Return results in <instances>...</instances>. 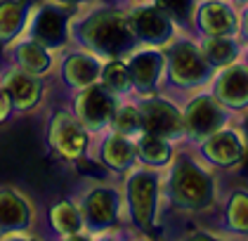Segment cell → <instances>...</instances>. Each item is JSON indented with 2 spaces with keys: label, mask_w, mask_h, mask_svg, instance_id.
<instances>
[{
  "label": "cell",
  "mask_w": 248,
  "mask_h": 241,
  "mask_svg": "<svg viewBox=\"0 0 248 241\" xmlns=\"http://www.w3.org/2000/svg\"><path fill=\"white\" fill-rule=\"evenodd\" d=\"M137 109H140V118H142V132L158 135L163 140H180V137H185L182 113H180L177 107H172L170 102L158 99V97H149Z\"/></svg>",
  "instance_id": "8"
},
{
  "label": "cell",
  "mask_w": 248,
  "mask_h": 241,
  "mask_svg": "<svg viewBox=\"0 0 248 241\" xmlns=\"http://www.w3.org/2000/svg\"><path fill=\"white\" fill-rule=\"evenodd\" d=\"M111 130L128 135V137H137L142 132V118H140V109L133 104H116V112L111 116Z\"/></svg>",
  "instance_id": "26"
},
{
  "label": "cell",
  "mask_w": 248,
  "mask_h": 241,
  "mask_svg": "<svg viewBox=\"0 0 248 241\" xmlns=\"http://www.w3.org/2000/svg\"><path fill=\"white\" fill-rule=\"evenodd\" d=\"M227 227L236 234H248V192H234L229 196Z\"/></svg>",
  "instance_id": "27"
},
{
  "label": "cell",
  "mask_w": 248,
  "mask_h": 241,
  "mask_svg": "<svg viewBox=\"0 0 248 241\" xmlns=\"http://www.w3.org/2000/svg\"><path fill=\"white\" fill-rule=\"evenodd\" d=\"M26 7L21 0H2L0 2V43H10L24 26Z\"/></svg>",
  "instance_id": "24"
},
{
  "label": "cell",
  "mask_w": 248,
  "mask_h": 241,
  "mask_svg": "<svg viewBox=\"0 0 248 241\" xmlns=\"http://www.w3.org/2000/svg\"><path fill=\"white\" fill-rule=\"evenodd\" d=\"M201 52L213 69H222L239 57V45L232 36H208L201 45Z\"/></svg>",
  "instance_id": "23"
},
{
  "label": "cell",
  "mask_w": 248,
  "mask_h": 241,
  "mask_svg": "<svg viewBox=\"0 0 248 241\" xmlns=\"http://www.w3.org/2000/svg\"><path fill=\"white\" fill-rule=\"evenodd\" d=\"M10 99H12V107H17L21 112L36 107L40 99V80L36 78V74H29L24 69H15L5 76V85H2Z\"/></svg>",
  "instance_id": "17"
},
{
  "label": "cell",
  "mask_w": 248,
  "mask_h": 241,
  "mask_svg": "<svg viewBox=\"0 0 248 241\" xmlns=\"http://www.w3.org/2000/svg\"><path fill=\"white\" fill-rule=\"evenodd\" d=\"M201 154L203 159L220 168H232L241 163L244 154H246V137L234 128H222L210 132L208 137L201 140Z\"/></svg>",
  "instance_id": "10"
},
{
  "label": "cell",
  "mask_w": 248,
  "mask_h": 241,
  "mask_svg": "<svg viewBox=\"0 0 248 241\" xmlns=\"http://www.w3.org/2000/svg\"><path fill=\"white\" fill-rule=\"evenodd\" d=\"M102 74V62L95 55H85V52H74L64 59L62 64V76L69 85L74 88H88L99 80Z\"/></svg>",
  "instance_id": "18"
},
{
  "label": "cell",
  "mask_w": 248,
  "mask_h": 241,
  "mask_svg": "<svg viewBox=\"0 0 248 241\" xmlns=\"http://www.w3.org/2000/svg\"><path fill=\"white\" fill-rule=\"evenodd\" d=\"M83 225L90 229H109L118 220V194L107 185H95L85 192L80 206Z\"/></svg>",
  "instance_id": "11"
},
{
  "label": "cell",
  "mask_w": 248,
  "mask_h": 241,
  "mask_svg": "<svg viewBox=\"0 0 248 241\" xmlns=\"http://www.w3.org/2000/svg\"><path fill=\"white\" fill-rule=\"evenodd\" d=\"M31 223V206L15 189H0V234L24 229Z\"/></svg>",
  "instance_id": "19"
},
{
  "label": "cell",
  "mask_w": 248,
  "mask_h": 241,
  "mask_svg": "<svg viewBox=\"0 0 248 241\" xmlns=\"http://www.w3.org/2000/svg\"><path fill=\"white\" fill-rule=\"evenodd\" d=\"M57 2H69V5H76V2H85V0H57Z\"/></svg>",
  "instance_id": "31"
},
{
  "label": "cell",
  "mask_w": 248,
  "mask_h": 241,
  "mask_svg": "<svg viewBox=\"0 0 248 241\" xmlns=\"http://www.w3.org/2000/svg\"><path fill=\"white\" fill-rule=\"evenodd\" d=\"M128 17L130 31L135 40L144 45H166L172 38V19L158 7V5H147V7H135Z\"/></svg>",
  "instance_id": "9"
},
{
  "label": "cell",
  "mask_w": 248,
  "mask_h": 241,
  "mask_svg": "<svg viewBox=\"0 0 248 241\" xmlns=\"http://www.w3.org/2000/svg\"><path fill=\"white\" fill-rule=\"evenodd\" d=\"M66 12L59 5H45L31 21V36L45 48H57L66 40Z\"/></svg>",
  "instance_id": "13"
},
{
  "label": "cell",
  "mask_w": 248,
  "mask_h": 241,
  "mask_svg": "<svg viewBox=\"0 0 248 241\" xmlns=\"http://www.w3.org/2000/svg\"><path fill=\"white\" fill-rule=\"evenodd\" d=\"M156 5L172 19V24H189L194 0H156Z\"/></svg>",
  "instance_id": "28"
},
{
  "label": "cell",
  "mask_w": 248,
  "mask_h": 241,
  "mask_svg": "<svg viewBox=\"0 0 248 241\" xmlns=\"http://www.w3.org/2000/svg\"><path fill=\"white\" fill-rule=\"evenodd\" d=\"M102 85L114 95H125L133 88V80H130V71H128V64H123L121 59H111L109 64H102Z\"/></svg>",
  "instance_id": "25"
},
{
  "label": "cell",
  "mask_w": 248,
  "mask_h": 241,
  "mask_svg": "<svg viewBox=\"0 0 248 241\" xmlns=\"http://www.w3.org/2000/svg\"><path fill=\"white\" fill-rule=\"evenodd\" d=\"M15 57H17L19 69L29 71V74H45L52 66V57L47 52V48L40 45L38 40H33V38L21 40L19 45L15 48Z\"/></svg>",
  "instance_id": "21"
},
{
  "label": "cell",
  "mask_w": 248,
  "mask_h": 241,
  "mask_svg": "<svg viewBox=\"0 0 248 241\" xmlns=\"http://www.w3.org/2000/svg\"><path fill=\"white\" fill-rule=\"evenodd\" d=\"M168 199L180 210H206L215 199L213 175L196 161L180 156L168 177Z\"/></svg>",
  "instance_id": "2"
},
{
  "label": "cell",
  "mask_w": 248,
  "mask_h": 241,
  "mask_svg": "<svg viewBox=\"0 0 248 241\" xmlns=\"http://www.w3.org/2000/svg\"><path fill=\"white\" fill-rule=\"evenodd\" d=\"M135 151L137 156L149 163V166H168L172 161V145L170 140H163L158 135H149V132H140L135 140Z\"/></svg>",
  "instance_id": "20"
},
{
  "label": "cell",
  "mask_w": 248,
  "mask_h": 241,
  "mask_svg": "<svg viewBox=\"0 0 248 241\" xmlns=\"http://www.w3.org/2000/svg\"><path fill=\"white\" fill-rule=\"evenodd\" d=\"M158 192L161 182L154 170H137L130 173L125 182V201L130 210V220L140 229H152L158 208Z\"/></svg>",
  "instance_id": "3"
},
{
  "label": "cell",
  "mask_w": 248,
  "mask_h": 241,
  "mask_svg": "<svg viewBox=\"0 0 248 241\" xmlns=\"http://www.w3.org/2000/svg\"><path fill=\"white\" fill-rule=\"evenodd\" d=\"M210 66L201 48L191 40H175L168 50V78L180 88H196L210 78Z\"/></svg>",
  "instance_id": "4"
},
{
  "label": "cell",
  "mask_w": 248,
  "mask_h": 241,
  "mask_svg": "<svg viewBox=\"0 0 248 241\" xmlns=\"http://www.w3.org/2000/svg\"><path fill=\"white\" fill-rule=\"evenodd\" d=\"M116 104L118 102L114 93L93 83L88 88H80V95L76 97V118L88 130H102L111 123Z\"/></svg>",
  "instance_id": "7"
},
{
  "label": "cell",
  "mask_w": 248,
  "mask_h": 241,
  "mask_svg": "<svg viewBox=\"0 0 248 241\" xmlns=\"http://www.w3.org/2000/svg\"><path fill=\"white\" fill-rule=\"evenodd\" d=\"M227 123V113L225 107L213 97V95H199L189 102V107L182 113V128L185 135L201 142L203 137H208L210 132L220 130Z\"/></svg>",
  "instance_id": "6"
},
{
  "label": "cell",
  "mask_w": 248,
  "mask_h": 241,
  "mask_svg": "<svg viewBox=\"0 0 248 241\" xmlns=\"http://www.w3.org/2000/svg\"><path fill=\"white\" fill-rule=\"evenodd\" d=\"M78 38L97 55L118 57L133 48L135 36L128 17L116 10H97L78 24Z\"/></svg>",
  "instance_id": "1"
},
{
  "label": "cell",
  "mask_w": 248,
  "mask_h": 241,
  "mask_svg": "<svg viewBox=\"0 0 248 241\" xmlns=\"http://www.w3.org/2000/svg\"><path fill=\"white\" fill-rule=\"evenodd\" d=\"M213 97L225 109H246L248 107V64H227L222 74L215 78Z\"/></svg>",
  "instance_id": "12"
},
{
  "label": "cell",
  "mask_w": 248,
  "mask_h": 241,
  "mask_svg": "<svg viewBox=\"0 0 248 241\" xmlns=\"http://www.w3.org/2000/svg\"><path fill=\"white\" fill-rule=\"evenodd\" d=\"M10 112H12V99H10L7 90L0 85V123H2V121H7Z\"/></svg>",
  "instance_id": "29"
},
{
  "label": "cell",
  "mask_w": 248,
  "mask_h": 241,
  "mask_svg": "<svg viewBox=\"0 0 248 241\" xmlns=\"http://www.w3.org/2000/svg\"><path fill=\"white\" fill-rule=\"evenodd\" d=\"M244 2H246V0H244Z\"/></svg>",
  "instance_id": "32"
},
{
  "label": "cell",
  "mask_w": 248,
  "mask_h": 241,
  "mask_svg": "<svg viewBox=\"0 0 248 241\" xmlns=\"http://www.w3.org/2000/svg\"><path fill=\"white\" fill-rule=\"evenodd\" d=\"M99 159L104 161V166L111 168V170H118V173L130 170L135 159H137L135 140L128 137V135H121V132L111 130L102 140V145H99Z\"/></svg>",
  "instance_id": "16"
},
{
  "label": "cell",
  "mask_w": 248,
  "mask_h": 241,
  "mask_svg": "<svg viewBox=\"0 0 248 241\" xmlns=\"http://www.w3.org/2000/svg\"><path fill=\"white\" fill-rule=\"evenodd\" d=\"M128 71H130L133 88H137L140 93H152L163 71V55L156 50L137 52L128 62Z\"/></svg>",
  "instance_id": "15"
},
{
  "label": "cell",
  "mask_w": 248,
  "mask_h": 241,
  "mask_svg": "<svg viewBox=\"0 0 248 241\" xmlns=\"http://www.w3.org/2000/svg\"><path fill=\"white\" fill-rule=\"evenodd\" d=\"M239 29H241V33L248 38V10H246V15H244V21H241V26H239Z\"/></svg>",
  "instance_id": "30"
},
{
  "label": "cell",
  "mask_w": 248,
  "mask_h": 241,
  "mask_svg": "<svg viewBox=\"0 0 248 241\" xmlns=\"http://www.w3.org/2000/svg\"><path fill=\"white\" fill-rule=\"evenodd\" d=\"M196 21L203 36H234L239 31L234 12L222 0H206L196 12Z\"/></svg>",
  "instance_id": "14"
},
{
  "label": "cell",
  "mask_w": 248,
  "mask_h": 241,
  "mask_svg": "<svg viewBox=\"0 0 248 241\" xmlns=\"http://www.w3.org/2000/svg\"><path fill=\"white\" fill-rule=\"evenodd\" d=\"M50 147L64 161H76L88 149V128L76 118V113L55 112L50 121Z\"/></svg>",
  "instance_id": "5"
},
{
  "label": "cell",
  "mask_w": 248,
  "mask_h": 241,
  "mask_svg": "<svg viewBox=\"0 0 248 241\" xmlns=\"http://www.w3.org/2000/svg\"><path fill=\"white\" fill-rule=\"evenodd\" d=\"M50 223L57 229L62 237L66 239H80V229L85 227L83 225V215H80V208L74 206L71 201H59L52 206L50 210Z\"/></svg>",
  "instance_id": "22"
}]
</instances>
